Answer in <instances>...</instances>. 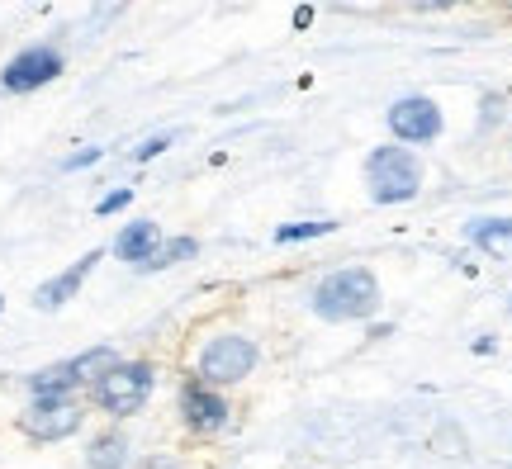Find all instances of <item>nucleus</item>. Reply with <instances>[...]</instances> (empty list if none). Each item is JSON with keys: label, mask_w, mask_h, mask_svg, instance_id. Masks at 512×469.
Wrapping results in <instances>:
<instances>
[{"label": "nucleus", "mask_w": 512, "mask_h": 469, "mask_svg": "<svg viewBox=\"0 0 512 469\" xmlns=\"http://www.w3.org/2000/svg\"><path fill=\"white\" fill-rule=\"evenodd\" d=\"M309 308L323 323H366L380 313V280L366 266H342L313 285Z\"/></svg>", "instance_id": "nucleus-1"}, {"label": "nucleus", "mask_w": 512, "mask_h": 469, "mask_svg": "<svg viewBox=\"0 0 512 469\" xmlns=\"http://www.w3.org/2000/svg\"><path fill=\"white\" fill-rule=\"evenodd\" d=\"M152 389H157V365L152 361H114L86 394L105 417L128 422V417H138L147 408Z\"/></svg>", "instance_id": "nucleus-2"}, {"label": "nucleus", "mask_w": 512, "mask_h": 469, "mask_svg": "<svg viewBox=\"0 0 512 469\" xmlns=\"http://www.w3.org/2000/svg\"><path fill=\"white\" fill-rule=\"evenodd\" d=\"M366 190L375 204H403L422 190V162L413 147L384 143L366 152Z\"/></svg>", "instance_id": "nucleus-3"}, {"label": "nucleus", "mask_w": 512, "mask_h": 469, "mask_svg": "<svg viewBox=\"0 0 512 469\" xmlns=\"http://www.w3.org/2000/svg\"><path fill=\"white\" fill-rule=\"evenodd\" d=\"M256 365H261V351H256L252 337H242V332H219V337H209V342L200 346L190 379H200L209 389H228V384H242Z\"/></svg>", "instance_id": "nucleus-4"}, {"label": "nucleus", "mask_w": 512, "mask_h": 469, "mask_svg": "<svg viewBox=\"0 0 512 469\" xmlns=\"http://www.w3.org/2000/svg\"><path fill=\"white\" fill-rule=\"evenodd\" d=\"M62 72H67V57H62L57 43H29V48H19V53L0 67V91L34 95V91H43V86H53Z\"/></svg>", "instance_id": "nucleus-5"}, {"label": "nucleus", "mask_w": 512, "mask_h": 469, "mask_svg": "<svg viewBox=\"0 0 512 469\" xmlns=\"http://www.w3.org/2000/svg\"><path fill=\"white\" fill-rule=\"evenodd\" d=\"M86 427V408L76 398H29L24 413H19V432L38 441V446H53V441H67Z\"/></svg>", "instance_id": "nucleus-6"}, {"label": "nucleus", "mask_w": 512, "mask_h": 469, "mask_svg": "<svg viewBox=\"0 0 512 469\" xmlns=\"http://www.w3.org/2000/svg\"><path fill=\"white\" fill-rule=\"evenodd\" d=\"M384 124L394 133V143L403 147V143H432V138H441L446 119H441L437 100H427V95H403V100L389 105Z\"/></svg>", "instance_id": "nucleus-7"}, {"label": "nucleus", "mask_w": 512, "mask_h": 469, "mask_svg": "<svg viewBox=\"0 0 512 469\" xmlns=\"http://www.w3.org/2000/svg\"><path fill=\"white\" fill-rule=\"evenodd\" d=\"M181 422L190 436H214L228 427V398L219 389H209L200 379H185L181 384Z\"/></svg>", "instance_id": "nucleus-8"}, {"label": "nucleus", "mask_w": 512, "mask_h": 469, "mask_svg": "<svg viewBox=\"0 0 512 469\" xmlns=\"http://www.w3.org/2000/svg\"><path fill=\"white\" fill-rule=\"evenodd\" d=\"M100 256H105V252L95 247V252H86L81 261H72L67 271H57L53 280H43V285L34 289V308H38V313H57V308L72 304L76 294H81V285H86V275L100 266Z\"/></svg>", "instance_id": "nucleus-9"}, {"label": "nucleus", "mask_w": 512, "mask_h": 469, "mask_svg": "<svg viewBox=\"0 0 512 469\" xmlns=\"http://www.w3.org/2000/svg\"><path fill=\"white\" fill-rule=\"evenodd\" d=\"M157 247H162V228H157L152 218H133V223H124L119 237H114V256H119L124 266H133V271H143L147 261L157 256Z\"/></svg>", "instance_id": "nucleus-10"}, {"label": "nucleus", "mask_w": 512, "mask_h": 469, "mask_svg": "<svg viewBox=\"0 0 512 469\" xmlns=\"http://www.w3.org/2000/svg\"><path fill=\"white\" fill-rule=\"evenodd\" d=\"M24 389H29V398H76V389H86V379H81L76 361L67 356V361H53V365H43V370H34V375L24 379Z\"/></svg>", "instance_id": "nucleus-11"}, {"label": "nucleus", "mask_w": 512, "mask_h": 469, "mask_svg": "<svg viewBox=\"0 0 512 469\" xmlns=\"http://www.w3.org/2000/svg\"><path fill=\"white\" fill-rule=\"evenodd\" d=\"M133 465V441L119 427L86 441V469H128Z\"/></svg>", "instance_id": "nucleus-12"}, {"label": "nucleus", "mask_w": 512, "mask_h": 469, "mask_svg": "<svg viewBox=\"0 0 512 469\" xmlns=\"http://www.w3.org/2000/svg\"><path fill=\"white\" fill-rule=\"evenodd\" d=\"M470 242L494 261H512V218H475L470 223Z\"/></svg>", "instance_id": "nucleus-13"}, {"label": "nucleus", "mask_w": 512, "mask_h": 469, "mask_svg": "<svg viewBox=\"0 0 512 469\" xmlns=\"http://www.w3.org/2000/svg\"><path fill=\"white\" fill-rule=\"evenodd\" d=\"M200 256V242L195 237H171V242H162L157 247V256L143 266V275H152V271H171V266H181V261H195Z\"/></svg>", "instance_id": "nucleus-14"}, {"label": "nucleus", "mask_w": 512, "mask_h": 469, "mask_svg": "<svg viewBox=\"0 0 512 469\" xmlns=\"http://www.w3.org/2000/svg\"><path fill=\"white\" fill-rule=\"evenodd\" d=\"M328 233H337L332 218H309V223H280L275 242H309V237H328Z\"/></svg>", "instance_id": "nucleus-15"}, {"label": "nucleus", "mask_w": 512, "mask_h": 469, "mask_svg": "<svg viewBox=\"0 0 512 469\" xmlns=\"http://www.w3.org/2000/svg\"><path fill=\"white\" fill-rule=\"evenodd\" d=\"M171 143H176V133H157V138H147V143L133 147V152H128V162L143 166V162H152V157H162V152H166Z\"/></svg>", "instance_id": "nucleus-16"}, {"label": "nucleus", "mask_w": 512, "mask_h": 469, "mask_svg": "<svg viewBox=\"0 0 512 469\" xmlns=\"http://www.w3.org/2000/svg\"><path fill=\"white\" fill-rule=\"evenodd\" d=\"M128 204H133V190H128V185H119V190H110V195L95 204V214L110 218V214H119V209H128Z\"/></svg>", "instance_id": "nucleus-17"}, {"label": "nucleus", "mask_w": 512, "mask_h": 469, "mask_svg": "<svg viewBox=\"0 0 512 469\" xmlns=\"http://www.w3.org/2000/svg\"><path fill=\"white\" fill-rule=\"evenodd\" d=\"M100 157H105V147H81L72 157H62V171H86V166H95Z\"/></svg>", "instance_id": "nucleus-18"}, {"label": "nucleus", "mask_w": 512, "mask_h": 469, "mask_svg": "<svg viewBox=\"0 0 512 469\" xmlns=\"http://www.w3.org/2000/svg\"><path fill=\"white\" fill-rule=\"evenodd\" d=\"M133 469H181V460L176 455H143Z\"/></svg>", "instance_id": "nucleus-19"}, {"label": "nucleus", "mask_w": 512, "mask_h": 469, "mask_svg": "<svg viewBox=\"0 0 512 469\" xmlns=\"http://www.w3.org/2000/svg\"><path fill=\"white\" fill-rule=\"evenodd\" d=\"M498 114H503V100H498V95H489V100H484V119H479V124H484V128L498 124Z\"/></svg>", "instance_id": "nucleus-20"}, {"label": "nucleus", "mask_w": 512, "mask_h": 469, "mask_svg": "<svg viewBox=\"0 0 512 469\" xmlns=\"http://www.w3.org/2000/svg\"><path fill=\"white\" fill-rule=\"evenodd\" d=\"M313 24V5H299V10H294V29H309Z\"/></svg>", "instance_id": "nucleus-21"}, {"label": "nucleus", "mask_w": 512, "mask_h": 469, "mask_svg": "<svg viewBox=\"0 0 512 469\" xmlns=\"http://www.w3.org/2000/svg\"><path fill=\"white\" fill-rule=\"evenodd\" d=\"M0 313H5V299H0Z\"/></svg>", "instance_id": "nucleus-22"}]
</instances>
